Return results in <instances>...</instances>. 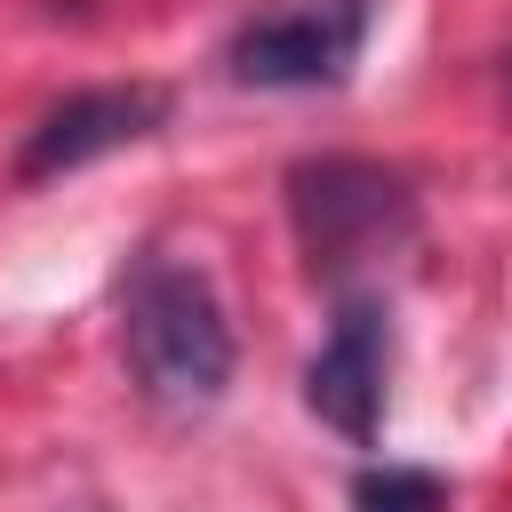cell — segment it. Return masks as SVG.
Here are the masks:
<instances>
[{
  "instance_id": "obj_1",
  "label": "cell",
  "mask_w": 512,
  "mask_h": 512,
  "mask_svg": "<svg viewBox=\"0 0 512 512\" xmlns=\"http://www.w3.org/2000/svg\"><path fill=\"white\" fill-rule=\"evenodd\" d=\"M128 360L160 408H216L232 384V328L200 272L144 256L128 272Z\"/></svg>"
},
{
  "instance_id": "obj_2",
  "label": "cell",
  "mask_w": 512,
  "mask_h": 512,
  "mask_svg": "<svg viewBox=\"0 0 512 512\" xmlns=\"http://www.w3.org/2000/svg\"><path fill=\"white\" fill-rule=\"evenodd\" d=\"M288 216L312 256V272H352L368 256H392L416 232V192L376 160H296L288 168Z\"/></svg>"
},
{
  "instance_id": "obj_3",
  "label": "cell",
  "mask_w": 512,
  "mask_h": 512,
  "mask_svg": "<svg viewBox=\"0 0 512 512\" xmlns=\"http://www.w3.org/2000/svg\"><path fill=\"white\" fill-rule=\"evenodd\" d=\"M360 32H368V0H304L240 24L224 64L240 88H336L360 56Z\"/></svg>"
},
{
  "instance_id": "obj_4",
  "label": "cell",
  "mask_w": 512,
  "mask_h": 512,
  "mask_svg": "<svg viewBox=\"0 0 512 512\" xmlns=\"http://www.w3.org/2000/svg\"><path fill=\"white\" fill-rule=\"evenodd\" d=\"M384 376H392L384 304H376V296H344L328 344H320L312 368H304V408H312L328 432H344L352 448H368L376 424H384Z\"/></svg>"
},
{
  "instance_id": "obj_5",
  "label": "cell",
  "mask_w": 512,
  "mask_h": 512,
  "mask_svg": "<svg viewBox=\"0 0 512 512\" xmlns=\"http://www.w3.org/2000/svg\"><path fill=\"white\" fill-rule=\"evenodd\" d=\"M160 120H168V96L160 88H80V96H64V104L40 112V128L16 152V176L24 184L72 176V168H88L104 152H128V144L160 136Z\"/></svg>"
},
{
  "instance_id": "obj_6",
  "label": "cell",
  "mask_w": 512,
  "mask_h": 512,
  "mask_svg": "<svg viewBox=\"0 0 512 512\" xmlns=\"http://www.w3.org/2000/svg\"><path fill=\"white\" fill-rule=\"evenodd\" d=\"M352 512H448V488L416 464H368L352 480Z\"/></svg>"
}]
</instances>
